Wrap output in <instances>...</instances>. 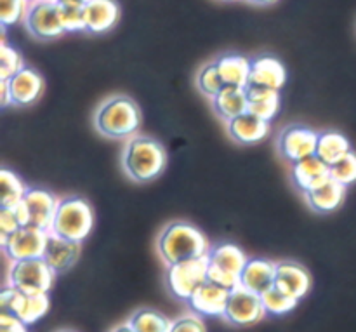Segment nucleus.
I'll list each match as a JSON object with an SVG mask.
<instances>
[{"label":"nucleus","instance_id":"1","mask_svg":"<svg viewBox=\"0 0 356 332\" xmlns=\"http://www.w3.org/2000/svg\"><path fill=\"white\" fill-rule=\"evenodd\" d=\"M212 247L197 226L186 221H174L167 225L156 240V251L167 267L183 261L207 258Z\"/></svg>","mask_w":356,"mask_h":332},{"label":"nucleus","instance_id":"2","mask_svg":"<svg viewBox=\"0 0 356 332\" xmlns=\"http://www.w3.org/2000/svg\"><path fill=\"white\" fill-rule=\"evenodd\" d=\"M167 152L156 139L148 136H134L125 145L122 153L124 173L136 183H148L156 180L165 171Z\"/></svg>","mask_w":356,"mask_h":332},{"label":"nucleus","instance_id":"3","mask_svg":"<svg viewBox=\"0 0 356 332\" xmlns=\"http://www.w3.org/2000/svg\"><path fill=\"white\" fill-rule=\"evenodd\" d=\"M94 125L104 138H134L141 125V111L132 97L117 94L99 104L94 115Z\"/></svg>","mask_w":356,"mask_h":332},{"label":"nucleus","instance_id":"4","mask_svg":"<svg viewBox=\"0 0 356 332\" xmlns=\"http://www.w3.org/2000/svg\"><path fill=\"white\" fill-rule=\"evenodd\" d=\"M94 228V212L83 197H65L59 200L51 233L82 244Z\"/></svg>","mask_w":356,"mask_h":332},{"label":"nucleus","instance_id":"5","mask_svg":"<svg viewBox=\"0 0 356 332\" xmlns=\"http://www.w3.org/2000/svg\"><path fill=\"white\" fill-rule=\"evenodd\" d=\"M56 280V274L45 263L44 258L10 263L7 274V285L23 294H47Z\"/></svg>","mask_w":356,"mask_h":332},{"label":"nucleus","instance_id":"6","mask_svg":"<svg viewBox=\"0 0 356 332\" xmlns=\"http://www.w3.org/2000/svg\"><path fill=\"white\" fill-rule=\"evenodd\" d=\"M59 200L54 193L42 188H28L23 200L16 205V214L21 225L51 232Z\"/></svg>","mask_w":356,"mask_h":332},{"label":"nucleus","instance_id":"7","mask_svg":"<svg viewBox=\"0 0 356 332\" xmlns=\"http://www.w3.org/2000/svg\"><path fill=\"white\" fill-rule=\"evenodd\" d=\"M209 256L167 267V287L174 298L188 301L207 282Z\"/></svg>","mask_w":356,"mask_h":332},{"label":"nucleus","instance_id":"8","mask_svg":"<svg viewBox=\"0 0 356 332\" xmlns=\"http://www.w3.org/2000/svg\"><path fill=\"white\" fill-rule=\"evenodd\" d=\"M24 26L38 40H51L66 33L61 23V10L56 0H38L28 7Z\"/></svg>","mask_w":356,"mask_h":332},{"label":"nucleus","instance_id":"9","mask_svg":"<svg viewBox=\"0 0 356 332\" xmlns=\"http://www.w3.org/2000/svg\"><path fill=\"white\" fill-rule=\"evenodd\" d=\"M49 233L51 232L31 228V226H21L13 235L0 240V246H2L3 254H6V258L10 263L24 260H37V258H44Z\"/></svg>","mask_w":356,"mask_h":332},{"label":"nucleus","instance_id":"10","mask_svg":"<svg viewBox=\"0 0 356 332\" xmlns=\"http://www.w3.org/2000/svg\"><path fill=\"white\" fill-rule=\"evenodd\" d=\"M266 315L263 306V298L256 292L238 287L229 292L228 305L222 319L235 327H249L261 322Z\"/></svg>","mask_w":356,"mask_h":332},{"label":"nucleus","instance_id":"11","mask_svg":"<svg viewBox=\"0 0 356 332\" xmlns=\"http://www.w3.org/2000/svg\"><path fill=\"white\" fill-rule=\"evenodd\" d=\"M318 136V132L306 125H289L278 136V152L291 164L308 159L316 153Z\"/></svg>","mask_w":356,"mask_h":332},{"label":"nucleus","instance_id":"12","mask_svg":"<svg viewBox=\"0 0 356 332\" xmlns=\"http://www.w3.org/2000/svg\"><path fill=\"white\" fill-rule=\"evenodd\" d=\"M228 298L229 291L218 287L211 282H205L186 303L195 315L207 317V319H222L226 305H228Z\"/></svg>","mask_w":356,"mask_h":332},{"label":"nucleus","instance_id":"13","mask_svg":"<svg viewBox=\"0 0 356 332\" xmlns=\"http://www.w3.org/2000/svg\"><path fill=\"white\" fill-rule=\"evenodd\" d=\"M275 287L299 301L312 289V275L302 264L294 263V261H282V263H277Z\"/></svg>","mask_w":356,"mask_h":332},{"label":"nucleus","instance_id":"14","mask_svg":"<svg viewBox=\"0 0 356 332\" xmlns=\"http://www.w3.org/2000/svg\"><path fill=\"white\" fill-rule=\"evenodd\" d=\"M80 253H82L80 242H73V240H66L63 237L54 235V233H49L44 260L56 275L65 274L70 268L75 267Z\"/></svg>","mask_w":356,"mask_h":332},{"label":"nucleus","instance_id":"15","mask_svg":"<svg viewBox=\"0 0 356 332\" xmlns=\"http://www.w3.org/2000/svg\"><path fill=\"white\" fill-rule=\"evenodd\" d=\"M275 277H277V263L270 260H261V258H252L247 261L240 274V287L263 296L264 292L275 287Z\"/></svg>","mask_w":356,"mask_h":332},{"label":"nucleus","instance_id":"16","mask_svg":"<svg viewBox=\"0 0 356 332\" xmlns=\"http://www.w3.org/2000/svg\"><path fill=\"white\" fill-rule=\"evenodd\" d=\"M287 80V70L284 63L270 54L257 56L250 59V82L268 89L280 90Z\"/></svg>","mask_w":356,"mask_h":332},{"label":"nucleus","instance_id":"17","mask_svg":"<svg viewBox=\"0 0 356 332\" xmlns=\"http://www.w3.org/2000/svg\"><path fill=\"white\" fill-rule=\"evenodd\" d=\"M7 82H9L14 106L33 104L42 96V90H44V79H42V75L37 70L28 68V66L19 70Z\"/></svg>","mask_w":356,"mask_h":332},{"label":"nucleus","instance_id":"18","mask_svg":"<svg viewBox=\"0 0 356 332\" xmlns=\"http://www.w3.org/2000/svg\"><path fill=\"white\" fill-rule=\"evenodd\" d=\"M329 177L330 167L316 155H312L308 159H302L299 162L292 164V183L302 193H308V191L318 188Z\"/></svg>","mask_w":356,"mask_h":332},{"label":"nucleus","instance_id":"19","mask_svg":"<svg viewBox=\"0 0 356 332\" xmlns=\"http://www.w3.org/2000/svg\"><path fill=\"white\" fill-rule=\"evenodd\" d=\"M226 129H228V134L233 141L240 143V145H256L268 136L270 122L261 120L259 117L247 111V113L229 120L226 124Z\"/></svg>","mask_w":356,"mask_h":332},{"label":"nucleus","instance_id":"20","mask_svg":"<svg viewBox=\"0 0 356 332\" xmlns=\"http://www.w3.org/2000/svg\"><path fill=\"white\" fill-rule=\"evenodd\" d=\"M86 14V31L104 33L117 24L120 17V6L117 0H90L83 7Z\"/></svg>","mask_w":356,"mask_h":332},{"label":"nucleus","instance_id":"21","mask_svg":"<svg viewBox=\"0 0 356 332\" xmlns=\"http://www.w3.org/2000/svg\"><path fill=\"white\" fill-rule=\"evenodd\" d=\"M305 197L313 211L320 212V214H329L343 205L344 197H346V187L329 177L318 188L305 193Z\"/></svg>","mask_w":356,"mask_h":332},{"label":"nucleus","instance_id":"22","mask_svg":"<svg viewBox=\"0 0 356 332\" xmlns=\"http://www.w3.org/2000/svg\"><path fill=\"white\" fill-rule=\"evenodd\" d=\"M216 68L225 87L245 89L250 82V59L242 54H222L216 59Z\"/></svg>","mask_w":356,"mask_h":332},{"label":"nucleus","instance_id":"23","mask_svg":"<svg viewBox=\"0 0 356 332\" xmlns=\"http://www.w3.org/2000/svg\"><path fill=\"white\" fill-rule=\"evenodd\" d=\"M245 94L247 100H249L250 113L266 122H271L277 117L278 110H280V94H278V90L249 84L245 87Z\"/></svg>","mask_w":356,"mask_h":332},{"label":"nucleus","instance_id":"24","mask_svg":"<svg viewBox=\"0 0 356 332\" xmlns=\"http://www.w3.org/2000/svg\"><path fill=\"white\" fill-rule=\"evenodd\" d=\"M212 106H214L216 113L226 122L247 113V111H249V100H247L245 89L225 87V89L212 100Z\"/></svg>","mask_w":356,"mask_h":332},{"label":"nucleus","instance_id":"25","mask_svg":"<svg viewBox=\"0 0 356 332\" xmlns=\"http://www.w3.org/2000/svg\"><path fill=\"white\" fill-rule=\"evenodd\" d=\"M351 152V143L348 138L341 132L336 131H325L318 136V145H316V153L320 160L327 164V166H334L337 160L343 159L344 155Z\"/></svg>","mask_w":356,"mask_h":332},{"label":"nucleus","instance_id":"26","mask_svg":"<svg viewBox=\"0 0 356 332\" xmlns=\"http://www.w3.org/2000/svg\"><path fill=\"white\" fill-rule=\"evenodd\" d=\"M247 261H249V258L235 244H221L218 247H212L211 253H209V263L235 275L242 274Z\"/></svg>","mask_w":356,"mask_h":332},{"label":"nucleus","instance_id":"27","mask_svg":"<svg viewBox=\"0 0 356 332\" xmlns=\"http://www.w3.org/2000/svg\"><path fill=\"white\" fill-rule=\"evenodd\" d=\"M170 322L163 313L152 308H141L131 315L127 320L134 332H169Z\"/></svg>","mask_w":356,"mask_h":332},{"label":"nucleus","instance_id":"28","mask_svg":"<svg viewBox=\"0 0 356 332\" xmlns=\"http://www.w3.org/2000/svg\"><path fill=\"white\" fill-rule=\"evenodd\" d=\"M28 188L13 171H0V207H16L23 200Z\"/></svg>","mask_w":356,"mask_h":332},{"label":"nucleus","instance_id":"29","mask_svg":"<svg viewBox=\"0 0 356 332\" xmlns=\"http://www.w3.org/2000/svg\"><path fill=\"white\" fill-rule=\"evenodd\" d=\"M49 306L51 301L47 294H24L16 317L24 326H33L49 312Z\"/></svg>","mask_w":356,"mask_h":332},{"label":"nucleus","instance_id":"30","mask_svg":"<svg viewBox=\"0 0 356 332\" xmlns=\"http://www.w3.org/2000/svg\"><path fill=\"white\" fill-rule=\"evenodd\" d=\"M261 298H263V306L264 310H266V315H275V317L287 315V313L292 312L299 303L298 299L285 294L284 291H280V289L277 287H271L270 291L264 292Z\"/></svg>","mask_w":356,"mask_h":332},{"label":"nucleus","instance_id":"31","mask_svg":"<svg viewBox=\"0 0 356 332\" xmlns=\"http://www.w3.org/2000/svg\"><path fill=\"white\" fill-rule=\"evenodd\" d=\"M197 87L204 96L214 100L222 89H225V84H222L221 75H219L218 68H216V63H209V65L202 66L200 72L197 75Z\"/></svg>","mask_w":356,"mask_h":332},{"label":"nucleus","instance_id":"32","mask_svg":"<svg viewBox=\"0 0 356 332\" xmlns=\"http://www.w3.org/2000/svg\"><path fill=\"white\" fill-rule=\"evenodd\" d=\"M23 68L24 61L21 52L7 44L0 45V80H9Z\"/></svg>","mask_w":356,"mask_h":332},{"label":"nucleus","instance_id":"33","mask_svg":"<svg viewBox=\"0 0 356 332\" xmlns=\"http://www.w3.org/2000/svg\"><path fill=\"white\" fill-rule=\"evenodd\" d=\"M330 177L346 188L356 183V153L350 152L334 166H330Z\"/></svg>","mask_w":356,"mask_h":332},{"label":"nucleus","instance_id":"34","mask_svg":"<svg viewBox=\"0 0 356 332\" xmlns=\"http://www.w3.org/2000/svg\"><path fill=\"white\" fill-rule=\"evenodd\" d=\"M30 2L28 0H0V24L13 26L24 21Z\"/></svg>","mask_w":356,"mask_h":332},{"label":"nucleus","instance_id":"35","mask_svg":"<svg viewBox=\"0 0 356 332\" xmlns=\"http://www.w3.org/2000/svg\"><path fill=\"white\" fill-rule=\"evenodd\" d=\"M59 10H61V23L66 33L86 31V14H83V7L61 6L59 3Z\"/></svg>","mask_w":356,"mask_h":332},{"label":"nucleus","instance_id":"36","mask_svg":"<svg viewBox=\"0 0 356 332\" xmlns=\"http://www.w3.org/2000/svg\"><path fill=\"white\" fill-rule=\"evenodd\" d=\"M207 282L218 285V287L226 289V291H235L240 287V275L229 274V271L222 270V268L216 267V264L209 263V271H207Z\"/></svg>","mask_w":356,"mask_h":332},{"label":"nucleus","instance_id":"37","mask_svg":"<svg viewBox=\"0 0 356 332\" xmlns=\"http://www.w3.org/2000/svg\"><path fill=\"white\" fill-rule=\"evenodd\" d=\"M23 296L24 294L21 291L10 287V285H6L0 292V315L16 317L21 301H23Z\"/></svg>","mask_w":356,"mask_h":332},{"label":"nucleus","instance_id":"38","mask_svg":"<svg viewBox=\"0 0 356 332\" xmlns=\"http://www.w3.org/2000/svg\"><path fill=\"white\" fill-rule=\"evenodd\" d=\"M21 226L23 225L16 214V207H0V240L13 235Z\"/></svg>","mask_w":356,"mask_h":332},{"label":"nucleus","instance_id":"39","mask_svg":"<svg viewBox=\"0 0 356 332\" xmlns=\"http://www.w3.org/2000/svg\"><path fill=\"white\" fill-rule=\"evenodd\" d=\"M169 332H207V329L198 315H183L170 322Z\"/></svg>","mask_w":356,"mask_h":332},{"label":"nucleus","instance_id":"40","mask_svg":"<svg viewBox=\"0 0 356 332\" xmlns=\"http://www.w3.org/2000/svg\"><path fill=\"white\" fill-rule=\"evenodd\" d=\"M26 327L16 317L0 315V332H26Z\"/></svg>","mask_w":356,"mask_h":332},{"label":"nucleus","instance_id":"41","mask_svg":"<svg viewBox=\"0 0 356 332\" xmlns=\"http://www.w3.org/2000/svg\"><path fill=\"white\" fill-rule=\"evenodd\" d=\"M13 104V96H10L9 82L7 80H0V106L7 108Z\"/></svg>","mask_w":356,"mask_h":332},{"label":"nucleus","instance_id":"42","mask_svg":"<svg viewBox=\"0 0 356 332\" xmlns=\"http://www.w3.org/2000/svg\"><path fill=\"white\" fill-rule=\"evenodd\" d=\"M61 6H76V7H86L90 0H56Z\"/></svg>","mask_w":356,"mask_h":332},{"label":"nucleus","instance_id":"43","mask_svg":"<svg viewBox=\"0 0 356 332\" xmlns=\"http://www.w3.org/2000/svg\"><path fill=\"white\" fill-rule=\"evenodd\" d=\"M111 332H134V329L125 322V324H120V326H117L115 329H111Z\"/></svg>","mask_w":356,"mask_h":332},{"label":"nucleus","instance_id":"44","mask_svg":"<svg viewBox=\"0 0 356 332\" xmlns=\"http://www.w3.org/2000/svg\"><path fill=\"white\" fill-rule=\"evenodd\" d=\"M249 2L256 3V6H270V3L277 2V0H249Z\"/></svg>","mask_w":356,"mask_h":332},{"label":"nucleus","instance_id":"45","mask_svg":"<svg viewBox=\"0 0 356 332\" xmlns=\"http://www.w3.org/2000/svg\"><path fill=\"white\" fill-rule=\"evenodd\" d=\"M58 332H76V331H70V329H63V331H58Z\"/></svg>","mask_w":356,"mask_h":332},{"label":"nucleus","instance_id":"46","mask_svg":"<svg viewBox=\"0 0 356 332\" xmlns=\"http://www.w3.org/2000/svg\"><path fill=\"white\" fill-rule=\"evenodd\" d=\"M28 2H30V3H31V2H38V0H28Z\"/></svg>","mask_w":356,"mask_h":332}]
</instances>
